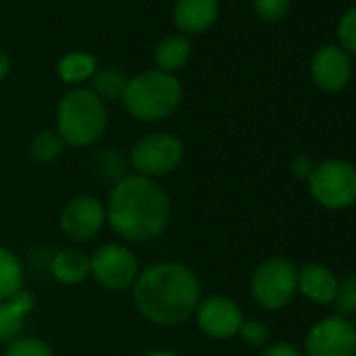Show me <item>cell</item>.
Masks as SVG:
<instances>
[{
  "label": "cell",
  "instance_id": "cell-24",
  "mask_svg": "<svg viewBox=\"0 0 356 356\" xmlns=\"http://www.w3.org/2000/svg\"><path fill=\"white\" fill-rule=\"evenodd\" d=\"M333 304H335L337 312L343 316L356 312V275H348V277L339 279Z\"/></svg>",
  "mask_w": 356,
  "mask_h": 356
},
{
  "label": "cell",
  "instance_id": "cell-5",
  "mask_svg": "<svg viewBox=\"0 0 356 356\" xmlns=\"http://www.w3.org/2000/svg\"><path fill=\"white\" fill-rule=\"evenodd\" d=\"M185 159V143L174 132H149L140 136L128 155L134 174L147 178H163L181 168Z\"/></svg>",
  "mask_w": 356,
  "mask_h": 356
},
{
  "label": "cell",
  "instance_id": "cell-6",
  "mask_svg": "<svg viewBox=\"0 0 356 356\" xmlns=\"http://www.w3.org/2000/svg\"><path fill=\"white\" fill-rule=\"evenodd\" d=\"M312 200L327 210H346L356 204V165L346 159H325L308 178Z\"/></svg>",
  "mask_w": 356,
  "mask_h": 356
},
{
  "label": "cell",
  "instance_id": "cell-3",
  "mask_svg": "<svg viewBox=\"0 0 356 356\" xmlns=\"http://www.w3.org/2000/svg\"><path fill=\"white\" fill-rule=\"evenodd\" d=\"M185 97L183 82L172 74L159 70H145L128 78L122 95V105L130 118L155 124L176 113Z\"/></svg>",
  "mask_w": 356,
  "mask_h": 356
},
{
  "label": "cell",
  "instance_id": "cell-4",
  "mask_svg": "<svg viewBox=\"0 0 356 356\" xmlns=\"http://www.w3.org/2000/svg\"><path fill=\"white\" fill-rule=\"evenodd\" d=\"M55 130L63 136L67 147L84 149L101 140L107 130V105L86 86L70 88L57 103Z\"/></svg>",
  "mask_w": 356,
  "mask_h": 356
},
{
  "label": "cell",
  "instance_id": "cell-19",
  "mask_svg": "<svg viewBox=\"0 0 356 356\" xmlns=\"http://www.w3.org/2000/svg\"><path fill=\"white\" fill-rule=\"evenodd\" d=\"M128 78L126 74L115 65H99L97 74L90 80V90L107 105L111 101H122V95L126 90Z\"/></svg>",
  "mask_w": 356,
  "mask_h": 356
},
{
  "label": "cell",
  "instance_id": "cell-11",
  "mask_svg": "<svg viewBox=\"0 0 356 356\" xmlns=\"http://www.w3.org/2000/svg\"><path fill=\"white\" fill-rule=\"evenodd\" d=\"M195 325L210 339H231L239 333L243 323L241 306L229 296H208L195 308Z\"/></svg>",
  "mask_w": 356,
  "mask_h": 356
},
{
  "label": "cell",
  "instance_id": "cell-28",
  "mask_svg": "<svg viewBox=\"0 0 356 356\" xmlns=\"http://www.w3.org/2000/svg\"><path fill=\"white\" fill-rule=\"evenodd\" d=\"M262 356H302V352L293 346V343H287V341H277L273 346H268L264 350Z\"/></svg>",
  "mask_w": 356,
  "mask_h": 356
},
{
  "label": "cell",
  "instance_id": "cell-29",
  "mask_svg": "<svg viewBox=\"0 0 356 356\" xmlns=\"http://www.w3.org/2000/svg\"><path fill=\"white\" fill-rule=\"evenodd\" d=\"M9 74H11V57L3 47H0V84L9 78Z\"/></svg>",
  "mask_w": 356,
  "mask_h": 356
},
{
  "label": "cell",
  "instance_id": "cell-9",
  "mask_svg": "<svg viewBox=\"0 0 356 356\" xmlns=\"http://www.w3.org/2000/svg\"><path fill=\"white\" fill-rule=\"evenodd\" d=\"M306 356H356V325L346 316L314 323L304 341Z\"/></svg>",
  "mask_w": 356,
  "mask_h": 356
},
{
  "label": "cell",
  "instance_id": "cell-21",
  "mask_svg": "<svg viewBox=\"0 0 356 356\" xmlns=\"http://www.w3.org/2000/svg\"><path fill=\"white\" fill-rule=\"evenodd\" d=\"M67 145L63 140V136L55 130V128H47L40 130L32 136L30 145H28V153L34 161L38 163H53L57 161L63 153H65Z\"/></svg>",
  "mask_w": 356,
  "mask_h": 356
},
{
  "label": "cell",
  "instance_id": "cell-17",
  "mask_svg": "<svg viewBox=\"0 0 356 356\" xmlns=\"http://www.w3.org/2000/svg\"><path fill=\"white\" fill-rule=\"evenodd\" d=\"M191 61V40L183 34H170L161 38L153 49L155 70L176 76Z\"/></svg>",
  "mask_w": 356,
  "mask_h": 356
},
{
  "label": "cell",
  "instance_id": "cell-1",
  "mask_svg": "<svg viewBox=\"0 0 356 356\" xmlns=\"http://www.w3.org/2000/svg\"><path fill=\"white\" fill-rule=\"evenodd\" d=\"M130 293L145 321L157 327H176L195 314L202 302V283L191 266L159 260L140 268Z\"/></svg>",
  "mask_w": 356,
  "mask_h": 356
},
{
  "label": "cell",
  "instance_id": "cell-14",
  "mask_svg": "<svg viewBox=\"0 0 356 356\" xmlns=\"http://www.w3.org/2000/svg\"><path fill=\"white\" fill-rule=\"evenodd\" d=\"M34 310L36 298L28 289L17 291L7 300H0V346H7L19 335H24L28 318Z\"/></svg>",
  "mask_w": 356,
  "mask_h": 356
},
{
  "label": "cell",
  "instance_id": "cell-10",
  "mask_svg": "<svg viewBox=\"0 0 356 356\" xmlns=\"http://www.w3.org/2000/svg\"><path fill=\"white\" fill-rule=\"evenodd\" d=\"M105 225H107L105 204L95 195L72 197L63 206L61 216H59L61 233L76 243L92 241L103 231Z\"/></svg>",
  "mask_w": 356,
  "mask_h": 356
},
{
  "label": "cell",
  "instance_id": "cell-12",
  "mask_svg": "<svg viewBox=\"0 0 356 356\" xmlns=\"http://www.w3.org/2000/svg\"><path fill=\"white\" fill-rule=\"evenodd\" d=\"M310 78L323 92H339L352 80V59L337 44L321 47L310 61Z\"/></svg>",
  "mask_w": 356,
  "mask_h": 356
},
{
  "label": "cell",
  "instance_id": "cell-16",
  "mask_svg": "<svg viewBox=\"0 0 356 356\" xmlns=\"http://www.w3.org/2000/svg\"><path fill=\"white\" fill-rule=\"evenodd\" d=\"M51 275L57 283L74 287L90 277V254L78 248H63L51 260Z\"/></svg>",
  "mask_w": 356,
  "mask_h": 356
},
{
  "label": "cell",
  "instance_id": "cell-7",
  "mask_svg": "<svg viewBox=\"0 0 356 356\" xmlns=\"http://www.w3.org/2000/svg\"><path fill=\"white\" fill-rule=\"evenodd\" d=\"M250 289L260 308L281 310L298 291V266L287 258H268L252 273Z\"/></svg>",
  "mask_w": 356,
  "mask_h": 356
},
{
  "label": "cell",
  "instance_id": "cell-22",
  "mask_svg": "<svg viewBox=\"0 0 356 356\" xmlns=\"http://www.w3.org/2000/svg\"><path fill=\"white\" fill-rule=\"evenodd\" d=\"M3 356H55L53 346L38 335H19L5 346Z\"/></svg>",
  "mask_w": 356,
  "mask_h": 356
},
{
  "label": "cell",
  "instance_id": "cell-23",
  "mask_svg": "<svg viewBox=\"0 0 356 356\" xmlns=\"http://www.w3.org/2000/svg\"><path fill=\"white\" fill-rule=\"evenodd\" d=\"M254 15L264 24H279L287 17L291 0H254Z\"/></svg>",
  "mask_w": 356,
  "mask_h": 356
},
{
  "label": "cell",
  "instance_id": "cell-13",
  "mask_svg": "<svg viewBox=\"0 0 356 356\" xmlns=\"http://www.w3.org/2000/svg\"><path fill=\"white\" fill-rule=\"evenodd\" d=\"M220 17V0H174L172 22L178 34L197 36L210 32Z\"/></svg>",
  "mask_w": 356,
  "mask_h": 356
},
{
  "label": "cell",
  "instance_id": "cell-26",
  "mask_svg": "<svg viewBox=\"0 0 356 356\" xmlns=\"http://www.w3.org/2000/svg\"><path fill=\"white\" fill-rule=\"evenodd\" d=\"M237 335H241V339L250 346H264L270 339V329L266 323H262L258 318H243Z\"/></svg>",
  "mask_w": 356,
  "mask_h": 356
},
{
  "label": "cell",
  "instance_id": "cell-18",
  "mask_svg": "<svg viewBox=\"0 0 356 356\" xmlns=\"http://www.w3.org/2000/svg\"><path fill=\"white\" fill-rule=\"evenodd\" d=\"M99 70V61L92 53L86 51H72L65 53L59 61H57V76L63 84L72 86V88H80L86 82L92 80V76Z\"/></svg>",
  "mask_w": 356,
  "mask_h": 356
},
{
  "label": "cell",
  "instance_id": "cell-2",
  "mask_svg": "<svg viewBox=\"0 0 356 356\" xmlns=\"http://www.w3.org/2000/svg\"><path fill=\"white\" fill-rule=\"evenodd\" d=\"M105 218L120 239L128 243H147L159 239L168 231L172 200L153 178L126 174L109 191Z\"/></svg>",
  "mask_w": 356,
  "mask_h": 356
},
{
  "label": "cell",
  "instance_id": "cell-27",
  "mask_svg": "<svg viewBox=\"0 0 356 356\" xmlns=\"http://www.w3.org/2000/svg\"><path fill=\"white\" fill-rule=\"evenodd\" d=\"M314 165H316V163H314L308 155L300 153V155H296V157L289 161V172H291L293 178H298V181H308L310 174H312V170H314Z\"/></svg>",
  "mask_w": 356,
  "mask_h": 356
},
{
  "label": "cell",
  "instance_id": "cell-30",
  "mask_svg": "<svg viewBox=\"0 0 356 356\" xmlns=\"http://www.w3.org/2000/svg\"><path fill=\"white\" fill-rule=\"evenodd\" d=\"M140 356H181V354L174 352V350H170V348H153V350H147V352L140 354Z\"/></svg>",
  "mask_w": 356,
  "mask_h": 356
},
{
  "label": "cell",
  "instance_id": "cell-8",
  "mask_svg": "<svg viewBox=\"0 0 356 356\" xmlns=\"http://www.w3.org/2000/svg\"><path fill=\"white\" fill-rule=\"evenodd\" d=\"M140 273L136 254L120 241H107L90 254V277L107 291H126Z\"/></svg>",
  "mask_w": 356,
  "mask_h": 356
},
{
  "label": "cell",
  "instance_id": "cell-20",
  "mask_svg": "<svg viewBox=\"0 0 356 356\" xmlns=\"http://www.w3.org/2000/svg\"><path fill=\"white\" fill-rule=\"evenodd\" d=\"M24 281H26V270L19 256L13 250L0 245V300H7L17 291H22Z\"/></svg>",
  "mask_w": 356,
  "mask_h": 356
},
{
  "label": "cell",
  "instance_id": "cell-25",
  "mask_svg": "<svg viewBox=\"0 0 356 356\" xmlns=\"http://www.w3.org/2000/svg\"><path fill=\"white\" fill-rule=\"evenodd\" d=\"M337 47L348 55H356V7L348 9L337 22Z\"/></svg>",
  "mask_w": 356,
  "mask_h": 356
},
{
  "label": "cell",
  "instance_id": "cell-15",
  "mask_svg": "<svg viewBox=\"0 0 356 356\" xmlns=\"http://www.w3.org/2000/svg\"><path fill=\"white\" fill-rule=\"evenodd\" d=\"M339 279L323 264H306L298 268V291L312 304L325 306L335 300Z\"/></svg>",
  "mask_w": 356,
  "mask_h": 356
}]
</instances>
